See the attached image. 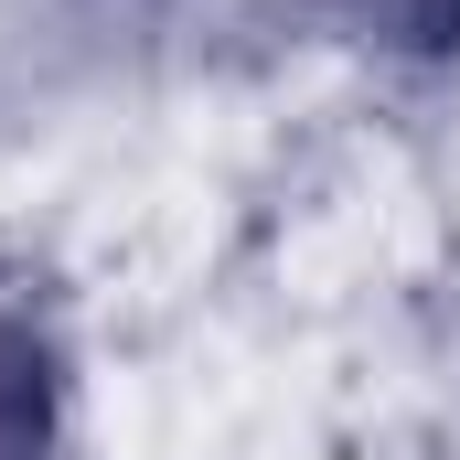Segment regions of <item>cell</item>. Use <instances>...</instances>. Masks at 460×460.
Here are the masks:
<instances>
[{
	"label": "cell",
	"instance_id": "7a4b0ae2",
	"mask_svg": "<svg viewBox=\"0 0 460 460\" xmlns=\"http://www.w3.org/2000/svg\"><path fill=\"white\" fill-rule=\"evenodd\" d=\"M353 22L407 54H460V0H353Z\"/></svg>",
	"mask_w": 460,
	"mask_h": 460
},
{
	"label": "cell",
	"instance_id": "6da1fadb",
	"mask_svg": "<svg viewBox=\"0 0 460 460\" xmlns=\"http://www.w3.org/2000/svg\"><path fill=\"white\" fill-rule=\"evenodd\" d=\"M0 460H54V353L0 322Z\"/></svg>",
	"mask_w": 460,
	"mask_h": 460
}]
</instances>
